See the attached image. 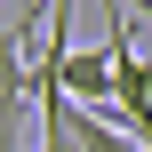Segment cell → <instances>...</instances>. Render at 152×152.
Returning <instances> with one entry per match:
<instances>
[{
    "label": "cell",
    "mask_w": 152,
    "mask_h": 152,
    "mask_svg": "<svg viewBox=\"0 0 152 152\" xmlns=\"http://www.w3.org/2000/svg\"><path fill=\"white\" fill-rule=\"evenodd\" d=\"M32 24H40L32 0H16L0 16V152H24V120H32V72H24Z\"/></svg>",
    "instance_id": "cell-1"
},
{
    "label": "cell",
    "mask_w": 152,
    "mask_h": 152,
    "mask_svg": "<svg viewBox=\"0 0 152 152\" xmlns=\"http://www.w3.org/2000/svg\"><path fill=\"white\" fill-rule=\"evenodd\" d=\"M56 88H64L72 104H112V56H104V48H64Z\"/></svg>",
    "instance_id": "cell-2"
},
{
    "label": "cell",
    "mask_w": 152,
    "mask_h": 152,
    "mask_svg": "<svg viewBox=\"0 0 152 152\" xmlns=\"http://www.w3.org/2000/svg\"><path fill=\"white\" fill-rule=\"evenodd\" d=\"M0 8H8V0H0Z\"/></svg>",
    "instance_id": "cell-3"
},
{
    "label": "cell",
    "mask_w": 152,
    "mask_h": 152,
    "mask_svg": "<svg viewBox=\"0 0 152 152\" xmlns=\"http://www.w3.org/2000/svg\"><path fill=\"white\" fill-rule=\"evenodd\" d=\"M32 8H40V0H32Z\"/></svg>",
    "instance_id": "cell-4"
}]
</instances>
